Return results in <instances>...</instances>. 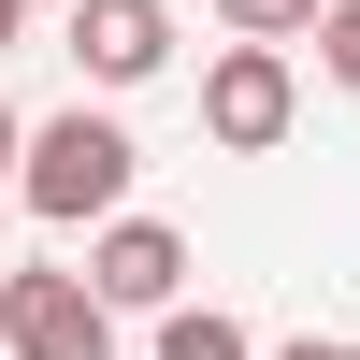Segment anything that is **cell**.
<instances>
[{
    "label": "cell",
    "instance_id": "3",
    "mask_svg": "<svg viewBox=\"0 0 360 360\" xmlns=\"http://www.w3.org/2000/svg\"><path fill=\"white\" fill-rule=\"evenodd\" d=\"M288 115H303V86H288V44H245V29H231V58L202 72V130H217L231 159H259V144H288Z\"/></svg>",
    "mask_w": 360,
    "mask_h": 360
},
{
    "label": "cell",
    "instance_id": "10",
    "mask_svg": "<svg viewBox=\"0 0 360 360\" xmlns=\"http://www.w3.org/2000/svg\"><path fill=\"white\" fill-rule=\"evenodd\" d=\"M274 360H360V346H317V332H303V346H274Z\"/></svg>",
    "mask_w": 360,
    "mask_h": 360
},
{
    "label": "cell",
    "instance_id": "4",
    "mask_svg": "<svg viewBox=\"0 0 360 360\" xmlns=\"http://www.w3.org/2000/svg\"><path fill=\"white\" fill-rule=\"evenodd\" d=\"M86 288H101L115 317H159L173 288H188V245H173L159 217H130V202H115V217H101V245H86Z\"/></svg>",
    "mask_w": 360,
    "mask_h": 360
},
{
    "label": "cell",
    "instance_id": "6",
    "mask_svg": "<svg viewBox=\"0 0 360 360\" xmlns=\"http://www.w3.org/2000/svg\"><path fill=\"white\" fill-rule=\"evenodd\" d=\"M159 360H259V346L231 332L217 303H159Z\"/></svg>",
    "mask_w": 360,
    "mask_h": 360
},
{
    "label": "cell",
    "instance_id": "1",
    "mask_svg": "<svg viewBox=\"0 0 360 360\" xmlns=\"http://www.w3.org/2000/svg\"><path fill=\"white\" fill-rule=\"evenodd\" d=\"M130 173H144V144L115 130V115H86V101L44 115V130L15 144V202H29V217H58V231H101L115 202H130Z\"/></svg>",
    "mask_w": 360,
    "mask_h": 360
},
{
    "label": "cell",
    "instance_id": "7",
    "mask_svg": "<svg viewBox=\"0 0 360 360\" xmlns=\"http://www.w3.org/2000/svg\"><path fill=\"white\" fill-rule=\"evenodd\" d=\"M317 72L360 101V0H317Z\"/></svg>",
    "mask_w": 360,
    "mask_h": 360
},
{
    "label": "cell",
    "instance_id": "5",
    "mask_svg": "<svg viewBox=\"0 0 360 360\" xmlns=\"http://www.w3.org/2000/svg\"><path fill=\"white\" fill-rule=\"evenodd\" d=\"M72 15V58H86V86H144L173 58V0H58Z\"/></svg>",
    "mask_w": 360,
    "mask_h": 360
},
{
    "label": "cell",
    "instance_id": "2",
    "mask_svg": "<svg viewBox=\"0 0 360 360\" xmlns=\"http://www.w3.org/2000/svg\"><path fill=\"white\" fill-rule=\"evenodd\" d=\"M0 346L15 360H115V303L86 274H15L0 259Z\"/></svg>",
    "mask_w": 360,
    "mask_h": 360
},
{
    "label": "cell",
    "instance_id": "8",
    "mask_svg": "<svg viewBox=\"0 0 360 360\" xmlns=\"http://www.w3.org/2000/svg\"><path fill=\"white\" fill-rule=\"evenodd\" d=\"M217 15L245 29V44H303V29H317V0H217Z\"/></svg>",
    "mask_w": 360,
    "mask_h": 360
},
{
    "label": "cell",
    "instance_id": "11",
    "mask_svg": "<svg viewBox=\"0 0 360 360\" xmlns=\"http://www.w3.org/2000/svg\"><path fill=\"white\" fill-rule=\"evenodd\" d=\"M15 15H29V0H0V58H15Z\"/></svg>",
    "mask_w": 360,
    "mask_h": 360
},
{
    "label": "cell",
    "instance_id": "9",
    "mask_svg": "<svg viewBox=\"0 0 360 360\" xmlns=\"http://www.w3.org/2000/svg\"><path fill=\"white\" fill-rule=\"evenodd\" d=\"M15 144H29V115H15V101H0V188H15Z\"/></svg>",
    "mask_w": 360,
    "mask_h": 360
}]
</instances>
